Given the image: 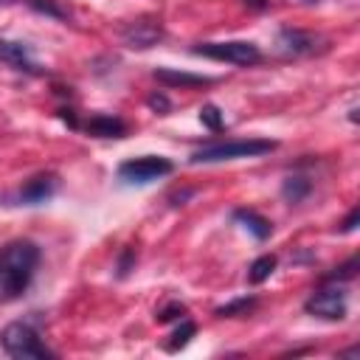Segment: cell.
Returning a JSON list of instances; mask_svg holds the SVG:
<instances>
[{
	"label": "cell",
	"instance_id": "1",
	"mask_svg": "<svg viewBox=\"0 0 360 360\" xmlns=\"http://www.w3.org/2000/svg\"><path fill=\"white\" fill-rule=\"evenodd\" d=\"M39 259L42 250L31 239H11L0 248V304H11L25 295Z\"/></svg>",
	"mask_w": 360,
	"mask_h": 360
},
{
	"label": "cell",
	"instance_id": "2",
	"mask_svg": "<svg viewBox=\"0 0 360 360\" xmlns=\"http://www.w3.org/2000/svg\"><path fill=\"white\" fill-rule=\"evenodd\" d=\"M278 149L276 141L270 138H233V141H214L200 146L188 160L191 163H222V160H236V158H259L270 155Z\"/></svg>",
	"mask_w": 360,
	"mask_h": 360
},
{
	"label": "cell",
	"instance_id": "3",
	"mask_svg": "<svg viewBox=\"0 0 360 360\" xmlns=\"http://www.w3.org/2000/svg\"><path fill=\"white\" fill-rule=\"evenodd\" d=\"M0 346L6 349L8 357L14 360H42V357H56L42 340L39 332L28 321H14L0 332Z\"/></svg>",
	"mask_w": 360,
	"mask_h": 360
},
{
	"label": "cell",
	"instance_id": "4",
	"mask_svg": "<svg viewBox=\"0 0 360 360\" xmlns=\"http://www.w3.org/2000/svg\"><path fill=\"white\" fill-rule=\"evenodd\" d=\"M304 312L321 321H343L349 312V292L340 281L323 278L321 287L304 301Z\"/></svg>",
	"mask_w": 360,
	"mask_h": 360
},
{
	"label": "cell",
	"instance_id": "5",
	"mask_svg": "<svg viewBox=\"0 0 360 360\" xmlns=\"http://www.w3.org/2000/svg\"><path fill=\"white\" fill-rule=\"evenodd\" d=\"M194 56H205V59H217V62H228V65H239V68H250L259 65L264 56L259 51L256 42L248 39H228V42H197L191 48Z\"/></svg>",
	"mask_w": 360,
	"mask_h": 360
},
{
	"label": "cell",
	"instance_id": "6",
	"mask_svg": "<svg viewBox=\"0 0 360 360\" xmlns=\"http://www.w3.org/2000/svg\"><path fill=\"white\" fill-rule=\"evenodd\" d=\"M59 191V174L53 172H39L28 177L20 188H11L0 197L3 205H42Z\"/></svg>",
	"mask_w": 360,
	"mask_h": 360
},
{
	"label": "cell",
	"instance_id": "7",
	"mask_svg": "<svg viewBox=\"0 0 360 360\" xmlns=\"http://www.w3.org/2000/svg\"><path fill=\"white\" fill-rule=\"evenodd\" d=\"M174 172V163L169 158H160V155H143V158H129L118 166V180L127 183V186H146L158 177H166Z\"/></svg>",
	"mask_w": 360,
	"mask_h": 360
},
{
	"label": "cell",
	"instance_id": "8",
	"mask_svg": "<svg viewBox=\"0 0 360 360\" xmlns=\"http://www.w3.org/2000/svg\"><path fill=\"white\" fill-rule=\"evenodd\" d=\"M276 45L284 56H315L323 53L329 48V39L315 34V31H304V28H281L276 37Z\"/></svg>",
	"mask_w": 360,
	"mask_h": 360
},
{
	"label": "cell",
	"instance_id": "9",
	"mask_svg": "<svg viewBox=\"0 0 360 360\" xmlns=\"http://www.w3.org/2000/svg\"><path fill=\"white\" fill-rule=\"evenodd\" d=\"M121 39L127 48H138V51H146L152 45H158L163 39V22L158 17H138V20H129L124 28H121Z\"/></svg>",
	"mask_w": 360,
	"mask_h": 360
},
{
	"label": "cell",
	"instance_id": "10",
	"mask_svg": "<svg viewBox=\"0 0 360 360\" xmlns=\"http://www.w3.org/2000/svg\"><path fill=\"white\" fill-rule=\"evenodd\" d=\"M0 62L20 70V73H42L39 65L34 62V53H31V45L20 42V39H0Z\"/></svg>",
	"mask_w": 360,
	"mask_h": 360
},
{
	"label": "cell",
	"instance_id": "11",
	"mask_svg": "<svg viewBox=\"0 0 360 360\" xmlns=\"http://www.w3.org/2000/svg\"><path fill=\"white\" fill-rule=\"evenodd\" d=\"M79 129H84L93 138H124L129 132L127 121L118 115H107V112H96L90 115L84 124H79Z\"/></svg>",
	"mask_w": 360,
	"mask_h": 360
},
{
	"label": "cell",
	"instance_id": "12",
	"mask_svg": "<svg viewBox=\"0 0 360 360\" xmlns=\"http://www.w3.org/2000/svg\"><path fill=\"white\" fill-rule=\"evenodd\" d=\"M152 76L163 87H205V84H214L211 76H197V73H186V70H174V68H155Z\"/></svg>",
	"mask_w": 360,
	"mask_h": 360
},
{
	"label": "cell",
	"instance_id": "13",
	"mask_svg": "<svg viewBox=\"0 0 360 360\" xmlns=\"http://www.w3.org/2000/svg\"><path fill=\"white\" fill-rule=\"evenodd\" d=\"M233 219L236 222H242L256 239H267L270 233H273V225H270V219L267 217H262L259 211H253V208H236L233 211Z\"/></svg>",
	"mask_w": 360,
	"mask_h": 360
},
{
	"label": "cell",
	"instance_id": "14",
	"mask_svg": "<svg viewBox=\"0 0 360 360\" xmlns=\"http://www.w3.org/2000/svg\"><path fill=\"white\" fill-rule=\"evenodd\" d=\"M309 191H312V180L309 177H304V174H290V177H284V183H281V197L292 205V202H301L304 197H309Z\"/></svg>",
	"mask_w": 360,
	"mask_h": 360
},
{
	"label": "cell",
	"instance_id": "15",
	"mask_svg": "<svg viewBox=\"0 0 360 360\" xmlns=\"http://www.w3.org/2000/svg\"><path fill=\"white\" fill-rule=\"evenodd\" d=\"M256 307H259V298L256 295H242V298H233V301L217 307L214 315L217 318H242V315H250Z\"/></svg>",
	"mask_w": 360,
	"mask_h": 360
},
{
	"label": "cell",
	"instance_id": "16",
	"mask_svg": "<svg viewBox=\"0 0 360 360\" xmlns=\"http://www.w3.org/2000/svg\"><path fill=\"white\" fill-rule=\"evenodd\" d=\"M276 264H278V259H276L273 253H264V256L253 259V264L248 267V281H250V284H262V281H267V278L273 276Z\"/></svg>",
	"mask_w": 360,
	"mask_h": 360
},
{
	"label": "cell",
	"instance_id": "17",
	"mask_svg": "<svg viewBox=\"0 0 360 360\" xmlns=\"http://www.w3.org/2000/svg\"><path fill=\"white\" fill-rule=\"evenodd\" d=\"M194 335H197V323H194V321H188V318H180V326L169 335L172 340H166V343H163V349H166V352H180V349H183Z\"/></svg>",
	"mask_w": 360,
	"mask_h": 360
},
{
	"label": "cell",
	"instance_id": "18",
	"mask_svg": "<svg viewBox=\"0 0 360 360\" xmlns=\"http://www.w3.org/2000/svg\"><path fill=\"white\" fill-rule=\"evenodd\" d=\"M200 121H202V127H208L211 132H219V129L225 127V115H222V110H219L217 104H202V107H200Z\"/></svg>",
	"mask_w": 360,
	"mask_h": 360
},
{
	"label": "cell",
	"instance_id": "19",
	"mask_svg": "<svg viewBox=\"0 0 360 360\" xmlns=\"http://www.w3.org/2000/svg\"><path fill=\"white\" fill-rule=\"evenodd\" d=\"M354 276H357V256H349V259H346L340 267H335V273H329V276H323V278L346 284V281H352Z\"/></svg>",
	"mask_w": 360,
	"mask_h": 360
},
{
	"label": "cell",
	"instance_id": "20",
	"mask_svg": "<svg viewBox=\"0 0 360 360\" xmlns=\"http://www.w3.org/2000/svg\"><path fill=\"white\" fill-rule=\"evenodd\" d=\"M180 318H186V304H180V301H169V304L160 307L158 315H155L158 323H172V321H180Z\"/></svg>",
	"mask_w": 360,
	"mask_h": 360
},
{
	"label": "cell",
	"instance_id": "21",
	"mask_svg": "<svg viewBox=\"0 0 360 360\" xmlns=\"http://www.w3.org/2000/svg\"><path fill=\"white\" fill-rule=\"evenodd\" d=\"M146 107H149V110H155L158 115H169L172 101H169V96H166V93H149V96H146Z\"/></svg>",
	"mask_w": 360,
	"mask_h": 360
},
{
	"label": "cell",
	"instance_id": "22",
	"mask_svg": "<svg viewBox=\"0 0 360 360\" xmlns=\"http://www.w3.org/2000/svg\"><path fill=\"white\" fill-rule=\"evenodd\" d=\"M28 6L31 8H37V11H42V14H48V17H65V11L56 6V0H28Z\"/></svg>",
	"mask_w": 360,
	"mask_h": 360
},
{
	"label": "cell",
	"instance_id": "23",
	"mask_svg": "<svg viewBox=\"0 0 360 360\" xmlns=\"http://www.w3.org/2000/svg\"><path fill=\"white\" fill-rule=\"evenodd\" d=\"M132 264H135V248H124L121 256H118V276L124 278L132 270Z\"/></svg>",
	"mask_w": 360,
	"mask_h": 360
},
{
	"label": "cell",
	"instance_id": "24",
	"mask_svg": "<svg viewBox=\"0 0 360 360\" xmlns=\"http://www.w3.org/2000/svg\"><path fill=\"white\" fill-rule=\"evenodd\" d=\"M357 222H360V211H357V208H352V211H349V217L340 222V228H338V231H340V233H352V231L357 228Z\"/></svg>",
	"mask_w": 360,
	"mask_h": 360
},
{
	"label": "cell",
	"instance_id": "25",
	"mask_svg": "<svg viewBox=\"0 0 360 360\" xmlns=\"http://www.w3.org/2000/svg\"><path fill=\"white\" fill-rule=\"evenodd\" d=\"M245 3H248L250 8H267V6H270L267 0H245Z\"/></svg>",
	"mask_w": 360,
	"mask_h": 360
},
{
	"label": "cell",
	"instance_id": "26",
	"mask_svg": "<svg viewBox=\"0 0 360 360\" xmlns=\"http://www.w3.org/2000/svg\"><path fill=\"white\" fill-rule=\"evenodd\" d=\"M307 3H318V0H307Z\"/></svg>",
	"mask_w": 360,
	"mask_h": 360
}]
</instances>
